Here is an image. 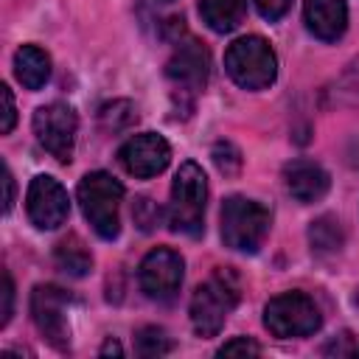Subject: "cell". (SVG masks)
I'll return each mask as SVG.
<instances>
[{
	"label": "cell",
	"mask_w": 359,
	"mask_h": 359,
	"mask_svg": "<svg viewBox=\"0 0 359 359\" xmlns=\"http://www.w3.org/2000/svg\"><path fill=\"white\" fill-rule=\"evenodd\" d=\"M320 323H323V317H320L317 303L303 292H283V294L272 297L264 309V325L278 339L309 337L320 328Z\"/></svg>",
	"instance_id": "obj_6"
},
{
	"label": "cell",
	"mask_w": 359,
	"mask_h": 359,
	"mask_svg": "<svg viewBox=\"0 0 359 359\" xmlns=\"http://www.w3.org/2000/svg\"><path fill=\"white\" fill-rule=\"evenodd\" d=\"M53 258H56V266H59L62 272L73 275V278L87 275L90 266H93V255H90V250L81 244L79 236L62 238V241L56 244V250H53Z\"/></svg>",
	"instance_id": "obj_17"
},
{
	"label": "cell",
	"mask_w": 359,
	"mask_h": 359,
	"mask_svg": "<svg viewBox=\"0 0 359 359\" xmlns=\"http://www.w3.org/2000/svg\"><path fill=\"white\" fill-rule=\"evenodd\" d=\"M342 241H345V233H342L339 219L320 216L317 222H311V227H309V244H311V250L317 255H334V252H339Z\"/></svg>",
	"instance_id": "obj_18"
},
{
	"label": "cell",
	"mask_w": 359,
	"mask_h": 359,
	"mask_svg": "<svg viewBox=\"0 0 359 359\" xmlns=\"http://www.w3.org/2000/svg\"><path fill=\"white\" fill-rule=\"evenodd\" d=\"M303 20H306V28L317 39L334 42L348 28V3L345 0H306Z\"/></svg>",
	"instance_id": "obj_14"
},
{
	"label": "cell",
	"mask_w": 359,
	"mask_h": 359,
	"mask_svg": "<svg viewBox=\"0 0 359 359\" xmlns=\"http://www.w3.org/2000/svg\"><path fill=\"white\" fill-rule=\"evenodd\" d=\"M79 205L84 219L90 222V227L112 241L121 233V199H123V185L107 174V171H90L87 177H81L79 188H76Z\"/></svg>",
	"instance_id": "obj_1"
},
{
	"label": "cell",
	"mask_w": 359,
	"mask_h": 359,
	"mask_svg": "<svg viewBox=\"0 0 359 359\" xmlns=\"http://www.w3.org/2000/svg\"><path fill=\"white\" fill-rule=\"evenodd\" d=\"M3 185H6V199H3V210L8 213L14 205V177L8 171V165H3Z\"/></svg>",
	"instance_id": "obj_28"
},
{
	"label": "cell",
	"mask_w": 359,
	"mask_h": 359,
	"mask_svg": "<svg viewBox=\"0 0 359 359\" xmlns=\"http://www.w3.org/2000/svg\"><path fill=\"white\" fill-rule=\"evenodd\" d=\"M205 199H208V180L196 163H182L171 182V202H168V227L174 233L199 236L205 230Z\"/></svg>",
	"instance_id": "obj_2"
},
{
	"label": "cell",
	"mask_w": 359,
	"mask_h": 359,
	"mask_svg": "<svg viewBox=\"0 0 359 359\" xmlns=\"http://www.w3.org/2000/svg\"><path fill=\"white\" fill-rule=\"evenodd\" d=\"M224 70L238 87L264 90L278 76V59L264 36H241L227 48Z\"/></svg>",
	"instance_id": "obj_4"
},
{
	"label": "cell",
	"mask_w": 359,
	"mask_h": 359,
	"mask_svg": "<svg viewBox=\"0 0 359 359\" xmlns=\"http://www.w3.org/2000/svg\"><path fill=\"white\" fill-rule=\"evenodd\" d=\"M14 311V280L8 272H3V309H0V325H8Z\"/></svg>",
	"instance_id": "obj_27"
},
{
	"label": "cell",
	"mask_w": 359,
	"mask_h": 359,
	"mask_svg": "<svg viewBox=\"0 0 359 359\" xmlns=\"http://www.w3.org/2000/svg\"><path fill=\"white\" fill-rule=\"evenodd\" d=\"M14 76L25 90H39L50 79V56L36 45H22L14 53Z\"/></svg>",
	"instance_id": "obj_15"
},
{
	"label": "cell",
	"mask_w": 359,
	"mask_h": 359,
	"mask_svg": "<svg viewBox=\"0 0 359 359\" xmlns=\"http://www.w3.org/2000/svg\"><path fill=\"white\" fill-rule=\"evenodd\" d=\"M258 353H261V345L252 342L250 337H233L219 348V356H258Z\"/></svg>",
	"instance_id": "obj_23"
},
{
	"label": "cell",
	"mask_w": 359,
	"mask_h": 359,
	"mask_svg": "<svg viewBox=\"0 0 359 359\" xmlns=\"http://www.w3.org/2000/svg\"><path fill=\"white\" fill-rule=\"evenodd\" d=\"M208 67H210L208 50L199 42L188 39V42H180V48L168 59L165 76H168V81L174 84V90L180 95L194 98L205 87V81H208Z\"/></svg>",
	"instance_id": "obj_12"
},
{
	"label": "cell",
	"mask_w": 359,
	"mask_h": 359,
	"mask_svg": "<svg viewBox=\"0 0 359 359\" xmlns=\"http://www.w3.org/2000/svg\"><path fill=\"white\" fill-rule=\"evenodd\" d=\"M283 180H286L289 194L303 205L323 199L328 185H331L325 168L320 163H314V160H292V163H286L283 165Z\"/></svg>",
	"instance_id": "obj_13"
},
{
	"label": "cell",
	"mask_w": 359,
	"mask_h": 359,
	"mask_svg": "<svg viewBox=\"0 0 359 359\" xmlns=\"http://www.w3.org/2000/svg\"><path fill=\"white\" fill-rule=\"evenodd\" d=\"M76 129H79V118L73 107L62 101L45 104L34 112V135L39 146L59 163H70L73 146H76Z\"/></svg>",
	"instance_id": "obj_7"
},
{
	"label": "cell",
	"mask_w": 359,
	"mask_h": 359,
	"mask_svg": "<svg viewBox=\"0 0 359 359\" xmlns=\"http://www.w3.org/2000/svg\"><path fill=\"white\" fill-rule=\"evenodd\" d=\"M137 121V112L129 101H112L101 107V126L109 132H121L126 126H132Z\"/></svg>",
	"instance_id": "obj_20"
},
{
	"label": "cell",
	"mask_w": 359,
	"mask_h": 359,
	"mask_svg": "<svg viewBox=\"0 0 359 359\" xmlns=\"http://www.w3.org/2000/svg\"><path fill=\"white\" fill-rule=\"evenodd\" d=\"M339 87H342V93H345V95H351V101H356V104H359V59H353V62L345 67Z\"/></svg>",
	"instance_id": "obj_25"
},
{
	"label": "cell",
	"mask_w": 359,
	"mask_h": 359,
	"mask_svg": "<svg viewBox=\"0 0 359 359\" xmlns=\"http://www.w3.org/2000/svg\"><path fill=\"white\" fill-rule=\"evenodd\" d=\"M182 272H185V264L180 252L168 247H157L140 261L137 280L151 300H171L182 286Z\"/></svg>",
	"instance_id": "obj_9"
},
{
	"label": "cell",
	"mask_w": 359,
	"mask_h": 359,
	"mask_svg": "<svg viewBox=\"0 0 359 359\" xmlns=\"http://www.w3.org/2000/svg\"><path fill=\"white\" fill-rule=\"evenodd\" d=\"M356 306H359V292H356Z\"/></svg>",
	"instance_id": "obj_30"
},
{
	"label": "cell",
	"mask_w": 359,
	"mask_h": 359,
	"mask_svg": "<svg viewBox=\"0 0 359 359\" xmlns=\"http://www.w3.org/2000/svg\"><path fill=\"white\" fill-rule=\"evenodd\" d=\"M25 210L28 219L39 227V230H56L59 224H65L67 213H70V199L67 191L62 188L59 180L39 174L31 180L28 194H25Z\"/></svg>",
	"instance_id": "obj_10"
},
{
	"label": "cell",
	"mask_w": 359,
	"mask_h": 359,
	"mask_svg": "<svg viewBox=\"0 0 359 359\" xmlns=\"http://www.w3.org/2000/svg\"><path fill=\"white\" fill-rule=\"evenodd\" d=\"M0 98H3V118H0V132L8 135L14 129V121H17V112H14V95L8 90V84L0 87Z\"/></svg>",
	"instance_id": "obj_24"
},
{
	"label": "cell",
	"mask_w": 359,
	"mask_h": 359,
	"mask_svg": "<svg viewBox=\"0 0 359 359\" xmlns=\"http://www.w3.org/2000/svg\"><path fill=\"white\" fill-rule=\"evenodd\" d=\"M118 160L121 165L126 168V174L137 177V180H149V177H157L168 160H171V146L163 135H154V132H140L135 137H129L121 151H118Z\"/></svg>",
	"instance_id": "obj_11"
},
{
	"label": "cell",
	"mask_w": 359,
	"mask_h": 359,
	"mask_svg": "<svg viewBox=\"0 0 359 359\" xmlns=\"http://www.w3.org/2000/svg\"><path fill=\"white\" fill-rule=\"evenodd\" d=\"M244 11H247V0H202L199 3L202 22L216 34L233 31L244 20Z\"/></svg>",
	"instance_id": "obj_16"
},
{
	"label": "cell",
	"mask_w": 359,
	"mask_h": 359,
	"mask_svg": "<svg viewBox=\"0 0 359 359\" xmlns=\"http://www.w3.org/2000/svg\"><path fill=\"white\" fill-rule=\"evenodd\" d=\"M109 353H112V356H121V353H123V348H121L115 339H107V342H104V348H101V356H109Z\"/></svg>",
	"instance_id": "obj_29"
},
{
	"label": "cell",
	"mask_w": 359,
	"mask_h": 359,
	"mask_svg": "<svg viewBox=\"0 0 359 359\" xmlns=\"http://www.w3.org/2000/svg\"><path fill=\"white\" fill-rule=\"evenodd\" d=\"M132 216H135V224L140 227V230H154L157 224H160V216H163V210L149 199V196H137L135 199V205H132Z\"/></svg>",
	"instance_id": "obj_22"
},
{
	"label": "cell",
	"mask_w": 359,
	"mask_h": 359,
	"mask_svg": "<svg viewBox=\"0 0 359 359\" xmlns=\"http://www.w3.org/2000/svg\"><path fill=\"white\" fill-rule=\"evenodd\" d=\"M238 303V283L233 272L219 269L205 283L196 286L191 297V325L199 337H216L227 320V314Z\"/></svg>",
	"instance_id": "obj_3"
},
{
	"label": "cell",
	"mask_w": 359,
	"mask_h": 359,
	"mask_svg": "<svg viewBox=\"0 0 359 359\" xmlns=\"http://www.w3.org/2000/svg\"><path fill=\"white\" fill-rule=\"evenodd\" d=\"M255 6H258V11H261L264 20L275 22V20H280V17L289 11L292 0H255Z\"/></svg>",
	"instance_id": "obj_26"
},
{
	"label": "cell",
	"mask_w": 359,
	"mask_h": 359,
	"mask_svg": "<svg viewBox=\"0 0 359 359\" xmlns=\"http://www.w3.org/2000/svg\"><path fill=\"white\" fill-rule=\"evenodd\" d=\"M356 353H359V348H356Z\"/></svg>",
	"instance_id": "obj_31"
},
{
	"label": "cell",
	"mask_w": 359,
	"mask_h": 359,
	"mask_svg": "<svg viewBox=\"0 0 359 359\" xmlns=\"http://www.w3.org/2000/svg\"><path fill=\"white\" fill-rule=\"evenodd\" d=\"M269 233V210L247 196H230L222 205V241L238 252H255Z\"/></svg>",
	"instance_id": "obj_5"
},
{
	"label": "cell",
	"mask_w": 359,
	"mask_h": 359,
	"mask_svg": "<svg viewBox=\"0 0 359 359\" xmlns=\"http://www.w3.org/2000/svg\"><path fill=\"white\" fill-rule=\"evenodd\" d=\"M213 163H216V168H219L224 177H233V174L241 168V151H238L233 143L219 140V143L213 146Z\"/></svg>",
	"instance_id": "obj_21"
},
{
	"label": "cell",
	"mask_w": 359,
	"mask_h": 359,
	"mask_svg": "<svg viewBox=\"0 0 359 359\" xmlns=\"http://www.w3.org/2000/svg\"><path fill=\"white\" fill-rule=\"evenodd\" d=\"M135 351L146 359H154V356H165L171 351V339L163 328L157 325H146L135 334Z\"/></svg>",
	"instance_id": "obj_19"
},
{
	"label": "cell",
	"mask_w": 359,
	"mask_h": 359,
	"mask_svg": "<svg viewBox=\"0 0 359 359\" xmlns=\"http://www.w3.org/2000/svg\"><path fill=\"white\" fill-rule=\"evenodd\" d=\"M67 306H70V294L59 286H36L31 292V317L36 331L56 348V351H67L70 348V325H67Z\"/></svg>",
	"instance_id": "obj_8"
}]
</instances>
